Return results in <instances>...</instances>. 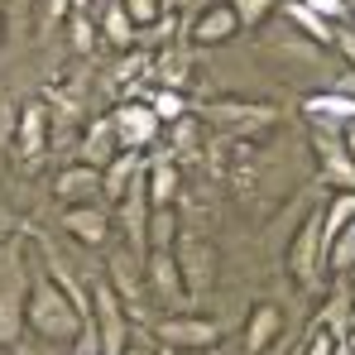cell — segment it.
Instances as JSON below:
<instances>
[{
	"instance_id": "cell-1",
	"label": "cell",
	"mask_w": 355,
	"mask_h": 355,
	"mask_svg": "<svg viewBox=\"0 0 355 355\" xmlns=\"http://www.w3.org/2000/svg\"><path fill=\"white\" fill-rule=\"evenodd\" d=\"M24 322L39 341L49 346H82V351H96V331H92V317L77 307V297L53 279L49 264H29V307H24Z\"/></svg>"
},
{
	"instance_id": "cell-2",
	"label": "cell",
	"mask_w": 355,
	"mask_h": 355,
	"mask_svg": "<svg viewBox=\"0 0 355 355\" xmlns=\"http://www.w3.org/2000/svg\"><path fill=\"white\" fill-rule=\"evenodd\" d=\"M24 307H29V264L19 259V250H10L0 264V351H15L19 336L29 331Z\"/></svg>"
},
{
	"instance_id": "cell-3",
	"label": "cell",
	"mask_w": 355,
	"mask_h": 355,
	"mask_svg": "<svg viewBox=\"0 0 355 355\" xmlns=\"http://www.w3.org/2000/svg\"><path fill=\"white\" fill-rule=\"evenodd\" d=\"M322 269H327V216L322 207L297 226L293 245H288V274H293L297 288H317L322 284Z\"/></svg>"
},
{
	"instance_id": "cell-4",
	"label": "cell",
	"mask_w": 355,
	"mask_h": 355,
	"mask_svg": "<svg viewBox=\"0 0 355 355\" xmlns=\"http://www.w3.org/2000/svg\"><path fill=\"white\" fill-rule=\"evenodd\" d=\"M92 331H96V355H120L130 346V317H125V297L111 284H92Z\"/></svg>"
},
{
	"instance_id": "cell-5",
	"label": "cell",
	"mask_w": 355,
	"mask_h": 355,
	"mask_svg": "<svg viewBox=\"0 0 355 355\" xmlns=\"http://www.w3.org/2000/svg\"><path fill=\"white\" fill-rule=\"evenodd\" d=\"M312 154H317V168H322V178H327L336 192H355V154L346 149L341 130L317 125V130H312Z\"/></svg>"
},
{
	"instance_id": "cell-6",
	"label": "cell",
	"mask_w": 355,
	"mask_h": 355,
	"mask_svg": "<svg viewBox=\"0 0 355 355\" xmlns=\"http://www.w3.org/2000/svg\"><path fill=\"white\" fill-rule=\"evenodd\" d=\"M154 336H159V346H168V351H211V346L221 341V322L173 312V317L154 322Z\"/></svg>"
},
{
	"instance_id": "cell-7",
	"label": "cell",
	"mask_w": 355,
	"mask_h": 355,
	"mask_svg": "<svg viewBox=\"0 0 355 355\" xmlns=\"http://www.w3.org/2000/svg\"><path fill=\"white\" fill-rule=\"evenodd\" d=\"M202 120L226 135H264L279 120V111L259 106V101H211V106H202Z\"/></svg>"
},
{
	"instance_id": "cell-8",
	"label": "cell",
	"mask_w": 355,
	"mask_h": 355,
	"mask_svg": "<svg viewBox=\"0 0 355 355\" xmlns=\"http://www.w3.org/2000/svg\"><path fill=\"white\" fill-rule=\"evenodd\" d=\"M144 284H149V293L159 297L168 312H182L187 307V279H182V269H178V254L173 250H149V259H144Z\"/></svg>"
},
{
	"instance_id": "cell-9",
	"label": "cell",
	"mask_w": 355,
	"mask_h": 355,
	"mask_svg": "<svg viewBox=\"0 0 355 355\" xmlns=\"http://www.w3.org/2000/svg\"><path fill=\"white\" fill-rule=\"evenodd\" d=\"M173 254H178V269H182V279H187V288L192 293H207L211 284H216V245L207 236H178V245H173Z\"/></svg>"
},
{
	"instance_id": "cell-10",
	"label": "cell",
	"mask_w": 355,
	"mask_h": 355,
	"mask_svg": "<svg viewBox=\"0 0 355 355\" xmlns=\"http://www.w3.org/2000/svg\"><path fill=\"white\" fill-rule=\"evenodd\" d=\"M116 135L125 149H135V154H144L149 144H159V135H164V120H159V111L149 106V101H125V106H116Z\"/></svg>"
},
{
	"instance_id": "cell-11",
	"label": "cell",
	"mask_w": 355,
	"mask_h": 355,
	"mask_svg": "<svg viewBox=\"0 0 355 355\" xmlns=\"http://www.w3.org/2000/svg\"><path fill=\"white\" fill-rule=\"evenodd\" d=\"M240 29V15L226 5V0H211V5H202L197 15H192V24H187V39L197 44V49H216V44H231Z\"/></svg>"
},
{
	"instance_id": "cell-12",
	"label": "cell",
	"mask_w": 355,
	"mask_h": 355,
	"mask_svg": "<svg viewBox=\"0 0 355 355\" xmlns=\"http://www.w3.org/2000/svg\"><path fill=\"white\" fill-rule=\"evenodd\" d=\"M53 197L62 207H82V202H101L106 197V173L96 164H67L53 173Z\"/></svg>"
},
{
	"instance_id": "cell-13",
	"label": "cell",
	"mask_w": 355,
	"mask_h": 355,
	"mask_svg": "<svg viewBox=\"0 0 355 355\" xmlns=\"http://www.w3.org/2000/svg\"><path fill=\"white\" fill-rule=\"evenodd\" d=\"M10 135H15V149H19L24 164L44 159V154H49V106H44V101H24Z\"/></svg>"
},
{
	"instance_id": "cell-14",
	"label": "cell",
	"mask_w": 355,
	"mask_h": 355,
	"mask_svg": "<svg viewBox=\"0 0 355 355\" xmlns=\"http://www.w3.org/2000/svg\"><path fill=\"white\" fill-rule=\"evenodd\" d=\"M62 231L77 240V245H106L111 236V216H106V207H96V202H82V207H67L62 211Z\"/></svg>"
},
{
	"instance_id": "cell-15",
	"label": "cell",
	"mask_w": 355,
	"mask_h": 355,
	"mask_svg": "<svg viewBox=\"0 0 355 355\" xmlns=\"http://www.w3.org/2000/svg\"><path fill=\"white\" fill-rule=\"evenodd\" d=\"M284 331V312L279 302H254L250 317H245V355H264Z\"/></svg>"
},
{
	"instance_id": "cell-16",
	"label": "cell",
	"mask_w": 355,
	"mask_h": 355,
	"mask_svg": "<svg viewBox=\"0 0 355 355\" xmlns=\"http://www.w3.org/2000/svg\"><path fill=\"white\" fill-rule=\"evenodd\" d=\"M302 111L312 116V125H327V130H341V125H351L355 120V96L346 92H322V96H307L302 101Z\"/></svg>"
},
{
	"instance_id": "cell-17",
	"label": "cell",
	"mask_w": 355,
	"mask_h": 355,
	"mask_svg": "<svg viewBox=\"0 0 355 355\" xmlns=\"http://www.w3.org/2000/svg\"><path fill=\"white\" fill-rule=\"evenodd\" d=\"M120 149V135H116V120L106 116V120H92L87 125V135H82V164H96V168H106L111 159H116Z\"/></svg>"
},
{
	"instance_id": "cell-18",
	"label": "cell",
	"mask_w": 355,
	"mask_h": 355,
	"mask_svg": "<svg viewBox=\"0 0 355 355\" xmlns=\"http://www.w3.org/2000/svg\"><path fill=\"white\" fill-rule=\"evenodd\" d=\"M92 19H96V29H101V39H106L111 49H130L135 34H139V24L130 19V10H125L120 0H106L101 15H92Z\"/></svg>"
},
{
	"instance_id": "cell-19",
	"label": "cell",
	"mask_w": 355,
	"mask_h": 355,
	"mask_svg": "<svg viewBox=\"0 0 355 355\" xmlns=\"http://www.w3.org/2000/svg\"><path fill=\"white\" fill-rule=\"evenodd\" d=\"M284 15L293 19V24L312 39V44H317V49H331V44H336V24H331V19H322L307 0H288V5H284Z\"/></svg>"
},
{
	"instance_id": "cell-20",
	"label": "cell",
	"mask_w": 355,
	"mask_h": 355,
	"mask_svg": "<svg viewBox=\"0 0 355 355\" xmlns=\"http://www.w3.org/2000/svg\"><path fill=\"white\" fill-rule=\"evenodd\" d=\"M139 168H144V154H135V149H120L116 159L101 168V173H106V202H111V207L125 197V187L139 178Z\"/></svg>"
},
{
	"instance_id": "cell-21",
	"label": "cell",
	"mask_w": 355,
	"mask_h": 355,
	"mask_svg": "<svg viewBox=\"0 0 355 355\" xmlns=\"http://www.w3.org/2000/svg\"><path fill=\"white\" fill-rule=\"evenodd\" d=\"M144 178H149V202L154 207H173V197H178V164L173 159L144 164Z\"/></svg>"
},
{
	"instance_id": "cell-22",
	"label": "cell",
	"mask_w": 355,
	"mask_h": 355,
	"mask_svg": "<svg viewBox=\"0 0 355 355\" xmlns=\"http://www.w3.org/2000/svg\"><path fill=\"white\" fill-rule=\"evenodd\" d=\"M327 269H331V274H351L355 269V221H346V226L331 236V245H327Z\"/></svg>"
},
{
	"instance_id": "cell-23",
	"label": "cell",
	"mask_w": 355,
	"mask_h": 355,
	"mask_svg": "<svg viewBox=\"0 0 355 355\" xmlns=\"http://www.w3.org/2000/svg\"><path fill=\"white\" fill-rule=\"evenodd\" d=\"M173 245H178L173 207H154V216H149V250H173Z\"/></svg>"
},
{
	"instance_id": "cell-24",
	"label": "cell",
	"mask_w": 355,
	"mask_h": 355,
	"mask_svg": "<svg viewBox=\"0 0 355 355\" xmlns=\"http://www.w3.org/2000/svg\"><path fill=\"white\" fill-rule=\"evenodd\" d=\"M135 269H144V259H111V288H116L125 302H135V293H139V274Z\"/></svg>"
},
{
	"instance_id": "cell-25",
	"label": "cell",
	"mask_w": 355,
	"mask_h": 355,
	"mask_svg": "<svg viewBox=\"0 0 355 355\" xmlns=\"http://www.w3.org/2000/svg\"><path fill=\"white\" fill-rule=\"evenodd\" d=\"M226 5L240 15V24H245V29H259V24L274 15V0H226Z\"/></svg>"
},
{
	"instance_id": "cell-26",
	"label": "cell",
	"mask_w": 355,
	"mask_h": 355,
	"mask_svg": "<svg viewBox=\"0 0 355 355\" xmlns=\"http://www.w3.org/2000/svg\"><path fill=\"white\" fill-rule=\"evenodd\" d=\"M125 10H130V19L139 24V29H149V24H164V0H120Z\"/></svg>"
},
{
	"instance_id": "cell-27",
	"label": "cell",
	"mask_w": 355,
	"mask_h": 355,
	"mask_svg": "<svg viewBox=\"0 0 355 355\" xmlns=\"http://www.w3.org/2000/svg\"><path fill=\"white\" fill-rule=\"evenodd\" d=\"M154 111H159V120H182L187 116V101L178 96V92H154V101H149Z\"/></svg>"
},
{
	"instance_id": "cell-28",
	"label": "cell",
	"mask_w": 355,
	"mask_h": 355,
	"mask_svg": "<svg viewBox=\"0 0 355 355\" xmlns=\"http://www.w3.org/2000/svg\"><path fill=\"white\" fill-rule=\"evenodd\" d=\"M322 19H331V24H346L351 19V0H307Z\"/></svg>"
},
{
	"instance_id": "cell-29",
	"label": "cell",
	"mask_w": 355,
	"mask_h": 355,
	"mask_svg": "<svg viewBox=\"0 0 355 355\" xmlns=\"http://www.w3.org/2000/svg\"><path fill=\"white\" fill-rule=\"evenodd\" d=\"M331 49H341V58L355 67V29L351 24H336V44H331Z\"/></svg>"
},
{
	"instance_id": "cell-30",
	"label": "cell",
	"mask_w": 355,
	"mask_h": 355,
	"mask_svg": "<svg viewBox=\"0 0 355 355\" xmlns=\"http://www.w3.org/2000/svg\"><path fill=\"white\" fill-rule=\"evenodd\" d=\"M29 15H34V0H10V19H15L19 29H34V19H29Z\"/></svg>"
},
{
	"instance_id": "cell-31",
	"label": "cell",
	"mask_w": 355,
	"mask_h": 355,
	"mask_svg": "<svg viewBox=\"0 0 355 355\" xmlns=\"http://www.w3.org/2000/svg\"><path fill=\"white\" fill-rule=\"evenodd\" d=\"M336 92H346V96H355V67H346V72L336 77Z\"/></svg>"
},
{
	"instance_id": "cell-32",
	"label": "cell",
	"mask_w": 355,
	"mask_h": 355,
	"mask_svg": "<svg viewBox=\"0 0 355 355\" xmlns=\"http://www.w3.org/2000/svg\"><path fill=\"white\" fill-rule=\"evenodd\" d=\"M10 24H15V19H10V0H0V44H5V34H10Z\"/></svg>"
},
{
	"instance_id": "cell-33",
	"label": "cell",
	"mask_w": 355,
	"mask_h": 355,
	"mask_svg": "<svg viewBox=\"0 0 355 355\" xmlns=\"http://www.w3.org/2000/svg\"><path fill=\"white\" fill-rule=\"evenodd\" d=\"M120 355H159V351H154L149 341H130V346H125V351H120Z\"/></svg>"
},
{
	"instance_id": "cell-34",
	"label": "cell",
	"mask_w": 355,
	"mask_h": 355,
	"mask_svg": "<svg viewBox=\"0 0 355 355\" xmlns=\"http://www.w3.org/2000/svg\"><path fill=\"white\" fill-rule=\"evenodd\" d=\"M92 5H96V0H67V10H72V15H92Z\"/></svg>"
},
{
	"instance_id": "cell-35",
	"label": "cell",
	"mask_w": 355,
	"mask_h": 355,
	"mask_svg": "<svg viewBox=\"0 0 355 355\" xmlns=\"http://www.w3.org/2000/svg\"><path fill=\"white\" fill-rule=\"evenodd\" d=\"M341 139H346V149L355 154V120H351V125H341Z\"/></svg>"
},
{
	"instance_id": "cell-36",
	"label": "cell",
	"mask_w": 355,
	"mask_h": 355,
	"mask_svg": "<svg viewBox=\"0 0 355 355\" xmlns=\"http://www.w3.org/2000/svg\"><path fill=\"white\" fill-rule=\"evenodd\" d=\"M341 346H346V351L355 355V331H346V341H341Z\"/></svg>"
}]
</instances>
